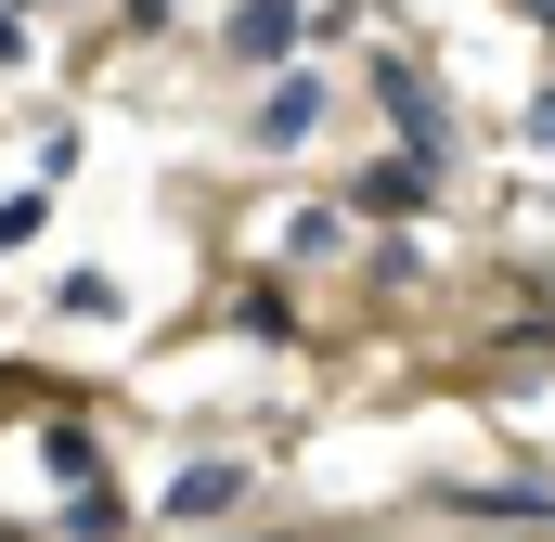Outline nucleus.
<instances>
[{
    "mask_svg": "<svg viewBox=\"0 0 555 542\" xmlns=\"http://www.w3.org/2000/svg\"><path fill=\"white\" fill-rule=\"evenodd\" d=\"M310 130H323V78H272V104L246 117V142H272V155H284V142H310Z\"/></svg>",
    "mask_w": 555,
    "mask_h": 542,
    "instance_id": "f257e3e1",
    "label": "nucleus"
},
{
    "mask_svg": "<svg viewBox=\"0 0 555 542\" xmlns=\"http://www.w3.org/2000/svg\"><path fill=\"white\" fill-rule=\"evenodd\" d=\"M233 504H246V465H181V478H168V517H181V530H194V517H233Z\"/></svg>",
    "mask_w": 555,
    "mask_h": 542,
    "instance_id": "f03ea898",
    "label": "nucleus"
},
{
    "mask_svg": "<svg viewBox=\"0 0 555 542\" xmlns=\"http://www.w3.org/2000/svg\"><path fill=\"white\" fill-rule=\"evenodd\" d=\"M233 52H259V65L297 52V0H246V13H233Z\"/></svg>",
    "mask_w": 555,
    "mask_h": 542,
    "instance_id": "7ed1b4c3",
    "label": "nucleus"
},
{
    "mask_svg": "<svg viewBox=\"0 0 555 542\" xmlns=\"http://www.w3.org/2000/svg\"><path fill=\"white\" fill-rule=\"evenodd\" d=\"M543 13H555V0H543Z\"/></svg>",
    "mask_w": 555,
    "mask_h": 542,
    "instance_id": "20e7f679",
    "label": "nucleus"
}]
</instances>
